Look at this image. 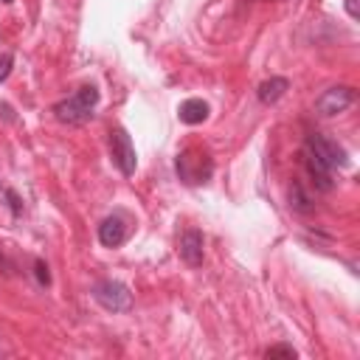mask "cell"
Masks as SVG:
<instances>
[{"instance_id":"7c38bea8","label":"cell","mask_w":360,"mask_h":360,"mask_svg":"<svg viewBox=\"0 0 360 360\" xmlns=\"http://www.w3.org/2000/svg\"><path fill=\"white\" fill-rule=\"evenodd\" d=\"M298 352L290 346V343H276L270 349H264V357H295Z\"/></svg>"},{"instance_id":"8fae6325","label":"cell","mask_w":360,"mask_h":360,"mask_svg":"<svg viewBox=\"0 0 360 360\" xmlns=\"http://www.w3.org/2000/svg\"><path fill=\"white\" fill-rule=\"evenodd\" d=\"M290 205H292L295 211H301V214L312 211V205H309V197L304 194L301 183H292V186H290Z\"/></svg>"},{"instance_id":"30bf717a","label":"cell","mask_w":360,"mask_h":360,"mask_svg":"<svg viewBox=\"0 0 360 360\" xmlns=\"http://www.w3.org/2000/svg\"><path fill=\"white\" fill-rule=\"evenodd\" d=\"M208 101H202V98H186L183 104H180V110H177V115H180V121L183 124H202L205 118H208Z\"/></svg>"},{"instance_id":"9a60e30c","label":"cell","mask_w":360,"mask_h":360,"mask_svg":"<svg viewBox=\"0 0 360 360\" xmlns=\"http://www.w3.org/2000/svg\"><path fill=\"white\" fill-rule=\"evenodd\" d=\"M37 278H39V284H51V276H48V267L42 264V262H37Z\"/></svg>"},{"instance_id":"4fadbf2b","label":"cell","mask_w":360,"mask_h":360,"mask_svg":"<svg viewBox=\"0 0 360 360\" xmlns=\"http://www.w3.org/2000/svg\"><path fill=\"white\" fill-rule=\"evenodd\" d=\"M11 68H14V56H11L8 51H3V53H0V82H6V79H8Z\"/></svg>"},{"instance_id":"7a4b0ae2","label":"cell","mask_w":360,"mask_h":360,"mask_svg":"<svg viewBox=\"0 0 360 360\" xmlns=\"http://www.w3.org/2000/svg\"><path fill=\"white\" fill-rule=\"evenodd\" d=\"M174 169H177V177H180L183 183L197 186V183H205V180L214 174V160H211L208 152L188 146V149H183V152L177 155Z\"/></svg>"},{"instance_id":"52a82bcc","label":"cell","mask_w":360,"mask_h":360,"mask_svg":"<svg viewBox=\"0 0 360 360\" xmlns=\"http://www.w3.org/2000/svg\"><path fill=\"white\" fill-rule=\"evenodd\" d=\"M124 239H127V217L121 211L104 217L98 225V242L104 248H118V245H124Z\"/></svg>"},{"instance_id":"277c9868","label":"cell","mask_w":360,"mask_h":360,"mask_svg":"<svg viewBox=\"0 0 360 360\" xmlns=\"http://www.w3.org/2000/svg\"><path fill=\"white\" fill-rule=\"evenodd\" d=\"M90 295L96 298L98 307H104L107 312H129L132 309V292L127 284L115 281V278H101L93 284Z\"/></svg>"},{"instance_id":"3957f363","label":"cell","mask_w":360,"mask_h":360,"mask_svg":"<svg viewBox=\"0 0 360 360\" xmlns=\"http://www.w3.org/2000/svg\"><path fill=\"white\" fill-rule=\"evenodd\" d=\"M304 152L312 155L318 163H323L329 172H338V169L349 166L346 149H343L338 141H332V138H326V135H321V132H309V135H307Z\"/></svg>"},{"instance_id":"ba28073f","label":"cell","mask_w":360,"mask_h":360,"mask_svg":"<svg viewBox=\"0 0 360 360\" xmlns=\"http://www.w3.org/2000/svg\"><path fill=\"white\" fill-rule=\"evenodd\" d=\"M202 245H205L202 231L188 228V231H183V236H180L177 253H180V259H183L188 267H200V264H202Z\"/></svg>"},{"instance_id":"5bb4252c","label":"cell","mask_w":360,"mask_h":360,"mask_svg":"<svg viewBox=\"0 0 360 360\" xmlns=\"http://www.w3.org/2000/svg\"><path fill=\"white\" fill-rule=\"evenodd\" d=\"M6 200H8V208H11V211H14V217H17V214L22 211V205H20V197H17L11 188H6Z\"/></svg>"},{"instance_id":"8992f818","label":"cell","mask_w":360,"mask_h":360,"mask_svg":"<svg viewBox=\"0 0 360 360\" xmlns=\"http://www.w3.org/2000/svg\"><path fill=\"white\" fill-rule=\"evenodd\" d=\"M354 98H357L354 87H349V84H335V87L323 90V93L315 98V112L323 115V118L340 115V112H346V110L354 104Z\"/></svg>"},{"instance_id":"5b68a950","label":"cell","mask_w":360,"mask_h":360,"mask_svg":"<svg viewBox=\"0 0 360 360\" xmlns=\"http://www.w3.org/2000/svg\"><path fill=\"white\" fill-rule=\"evenodd\" d=\"M110 158H112V163L118 166V172H121L124 177H132V174H135L138 155H135L132 138L127 135L124 127H112V129H110Z\"/></svg>"},{"instance_id":"e0dca14e","label":"cell","mask_w":360,"mask_h":360,"mask_svg":"<svg viewBox=\"0 0 360 360\" xmlns=\"http://www.w3.org/2000/svg\"><path fill=\"white\" fill-rule=\"evenodd\" d=\"M3 3H11V0H3Z\"/></svg>"},{"instance_id":"9c48e42d","label":"cell","mask_w":360,"mask_h":360,"mask_svg":"<svg viewBox=\"0 0 360 360\" xmlns=\"http://www.w3.org/2000/svg\"><path fill=\"white\" fill-rule=\"evenodd\" d=\"M287 90H290V79H284V76H270V79H264V82L256 87V96H259L262 104H276Z\"/></svg>"},{"instance_id":"6da1fadb","label":"cell","mask_w":360,"mask_h":360,"mask_svg":"<svg viewBox=\"0 0 360 360\" xmlns=\"http://www.w3.org/2000/svg\"><path fill=\"white\" fill-rule=\"evenodd\" d=\"M98 104V87L96 84H84L76 93H70L68 98L53 104V118L62 124H84L93 118Z\"/></svg>"},{"instance_id":"2e32d148","label":"cell","mask_w":360,"mask_h":360,"mask_svg":"<svg viewBox=\"0 0 360 360\" xmlns=\"http://www.w3.org/2000/svg\"><path fill=\"white\" fill-rule=\"evenodd\" d=\"M346 11H349V17H352V20H357V17H360V8H357V0H346Z\"/></svg>"}]
</instances>
